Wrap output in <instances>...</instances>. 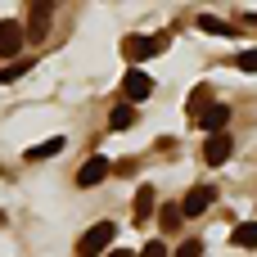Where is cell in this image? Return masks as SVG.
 Here are the masks:
<instances>
[{
  "label": "cell",
  "instance_id": "cell-1",
  "mask_svg": "<svg viewBox=\"0 0 257 257\" xmlns=\"http://www.w3.org/2000/svg\"><path fill=\"white\" fill-rule=\"evenodd\" d=\"M113 239H117V226H113V221H95V226L81 235L77 253H81V257H99V253H108V248H113Z\"/></svg>",
  "mask_w": 257,
  "mask_h": 257
},
{
  "label": "cell",
  "instance_id": "cell-2",
  "mask_svg": "<svg viewBox=\"0 0 257 257\" xmlns=\"http://www.w3.org/2000/svg\"><path fill=\"white\" fill-rule=\"evenodd\" d=\"M23 45H27V32H23V23L5 18V23H0V59H5V63H14V59L23 54Z\"/></svg>",
  "mask_w": 257,
  "mask_h": 257
},
{
  "label": "cell",
  "instance_id": "cell-3",
  "mask_svg": "<svg viewBox=\"0 0 257 257\" xmlns=\"http://www.w3.org/2000/svg\"><path fill=\"white\" fill-rule=\"evenodd\" d=\"M230 154H235V140H230V131H221V136H208V140H203V163H208V167H221V163H230Z\"/></svg>",
  "mask_w": 257,
  "mask_h": 257
},
{
  "label": "cell",
  "instance_id": "cell-4",
  "mask_svg": "<svg viewBox=\"0 0 257 257\" xmlns=\"http://www.w3.org/2000/svg\"><path fill=\"white\" fill-rule=\"evenodd\" d=\"M108 172H113V163H108L104 154H95V158H86V163L77 167V185H81V190H95Z\"/></svg>",
  "mask_w": 257,
  "mask_h": 257
},
{
  "label": "cell",
  "instance_id": "cell-5",
  "mask_svg": "<svg viewBox=\"0 0 257 257\" xmlns=\"http://www.w3.org/2000/svg\"><path fill=\"white\" fill-rule=\"evenodd\" d=\"M122 95H126V104L149 99V95H154V77H149V72H140V68H131V72L122 77Z\"/></svg>",
  "mask_w": 257,
  "mask_h": 257
},
{
  "label": "cell",
  "instance_id": "cell-6",
  "mask_svg": "<svg viewBox=\"0 0 257 257\" xmlns=\"http://www.w3.org/2000/svg\"><path fill=\"white\" fill-rule=\"evenodd\" d=\"M217 203V190L212 185H194L185 199H181V217H199V212H208Z\"/></svg>",
  "mask_w": 257,
  "mask_h": 257
},
{
  "label": "cell",
  "instance_id": "cell-7",
  "mask_svg": "<svg viewBox=\"0 0 257 257\" xmlns=\"http://www.w3.org/2000/svg\"><path fill=\"white\" fill-rule=\"evenodd\" d=\"M23 32H27V41H45V32H50V5H45V0H36V5L27 9Z\"/></svg>",
  "mask_w": 257,
  "mask_h": 257
},
{
  "label": "cell",
  "instance_id": "cell-8",
  "mask_svg": "<svg viewBox=\"0 0 257 257\" xmlns=\"http://www.w3.org/2000/svg\"><path fill=\"white\" fill-rule=\"evenodd\" d=\"M158 50H163V41H158V36H126V41H122V54H126L131 63H140V59H154Z\"/></svg>",
  "mask_w": 257,
  "mask_h": 257
},
{
  "label": "cell",
  "instance_id": "cell-9",
  "mask_svg": "<svg viewBox=\"0 0 257 257\" xmlns=\"http://www.w3.org/2000/svg\"><path fill=\"white\" fill-rule=\"evenodd\" d=\"M212 104H217V99H212V86L203 81V86H194V90H190V99H185V113H190V117L199 122V117H203V113H208Z\"/></svg>",
  "mask_w": 257,
  "mask_h": 257
},
{
  "label": "cell",
  "instance_id": "cell-10",
  "mask_svg": "<svg viewBox=\"0 0 257 257\" xmlns=\"http://www.w3.org/2000/svg\"><path fill=\"white\" fill-rule=\"evenodd\" d=\"M154 208H158L154 185H140V190H136V203H131V212H136L131 221H149V217H154Z\"/></svg>",
  "mask_w": 257,
  "mask_h": 257
},
{
  "label": "cell",
  "instance_id": "cell-11",
  "mask_svg": "<svg viewBox=\"0 0 257 257\" xmlns=\"http://www.w3.org/2000/svg\"><path fill=\"white\" fill-rule=\"evenodd\" d=\"M226 122H230V108H226V104H212V108L199 117V126H203L208 136H221V131H226Z\"/></svg>",
  "mask_w": 257,
  "mask_h": 257
},
{
  "label": "cell",
  "instance_id": "cell-12",
  "mask_svg": "<svg viewBox=\"0 0 257 257\" xmlns=\"http://www.w3.org/2000/svg\"><path fill=\"white\" fill-rule=\"evenodd\" d=\"M230 244H235V248H257V221H239V226L230 230Z\"/></svg>",
  "mask_w": 257,
  "mask_h": 257
},
{
  "label": "cell",
  "instance_id": "cell-13",
  "mask_svg": "<svg viewBox=\"0 0 257 257\" xmlns=\"http://www.w3.org/2000/svg\"><path fill=\"white\" fill-rule=\"evenodd\" d=\"M59 149H63V136H50L45 145H32V149H27V163H41V158H54Z\"/></svg>",
  "mask_w": 257,
  "mask_h": 257
},
{
  "label": "cell",
  "instance_id": "cell-14",
  "mask_svg": "<svg viewBox=\"0 0 257 257\" xmlns=\"http://www.w3.org/2000/svg\"><path fill=\"white\" fill-rule=\"evenodd\" d=\"M199 27L212 32V36H235V27H230L226 18H217V14H199Z\"/></svg>",
  "mask_w": 257,
  "mask_h": 257
},
{
  "label": "cell",
  "instance_id": "cell-15",
  "mask_svg": "<svg viewBox=\"0 0 257 257\" xmlns=\"http://www.w3.org/2000/svg\"><path fill=\"white\" fill-rule=\"evenodd\" d=\"M131 122H136V113H131V104H117V108L108 113V126H113V131H126Z\"/></svg>",
  "mask_w": 257,
  "mask_h": 257
},
{
  "label": "cell",
  "instance_id": "cell-16",
  "mask_svg": "<svg viewBox=\"0 0 257 257\" xmlns=\"http://www.w3.org/2000/svg\"><path fill=\"white\" fill-rule=\"evenodd\" d=\"M27 68H32L27 59H14V63H5V68H0V86H9V81H18V77H23Z\"/></svg>",
  "mask_w": 257,
  "mask_h": 257
},
{
  "label": "cell",
  "instance_id": "cell-17",
  "mask_svg": "<svg viewBox=\"0 0 257 257\" xmlns=\"http://www.w3.org/2000/svg\"><path fill=\"white\" fill-rule=\"evenodd\" d=\"M158 221H163V230H176V226H181V203H176V208H163Z\"/></svg>",
  "mask_w": 257,
  "mask_h": 257
},
{
  "label": "cell",
  "instance_id": "cell-18",
  "mask_svg": "<svg viewBox=\"0 0 257 257\" xmlns=\"http://www.w3.org/2000/svg\"><path fill=\"white\" fill-rule=\"evenodd\" d=\"M235 68H239V72H257V50H244V54H235Z\"/></svg>",
  "mask_w": 257,
  "mask_h": 257
},
{
  "label": "cell",
  "instance_id": "cell-19",
  "mask_svg": "<svg viewBox=\"0 0 257 257\" xmlns=\"http://www.w3.org/2000/svg\"><path fill=\"white\" fill-rule=\"evenodd\" d=\"M172 257H203V244H199V239H185V244H181Z\"/></svg>",
  "mask_w": 257,
  "mask_h": 257
},
{
  "label": "cell",
  "instance_id": "cell-20",
  "mask_svg": "<svg viewBox=\"0 0 257 257\" xmlns=\"http://www.w3.org/2000/svg\"><path fill=\"white\" fill-rule=\"evenodd\" d=\"M140 257H167V244H158V239H149V244L140 248Z\"/></svg>",
  "mask_w": 257,
  "mask_h": 257
},
{
  "label": "cell",
  "instance_id": "cell-21",
  "mask_svg": "<svg viewBox=\"0 0 257 257\" xmlns=\"http://www.w3.org/2000/svg\"><path fill=\"white\" fill-rule=\"evenodd\" d=\"M108 257H131V253H126V248H113V253H108Z\"/></svg>",
  "mask_w": 257,
  "mask_h": 257
},
{
  "label": "cell",
  "instance_id": "cell-22",
  "mask_svg": "<svg viewBox=\"0 0 257 257\" xmlns=\"http://www.w3.org/2000/svg\"><path fill=\"white\" fill-rule=\"evenodd\" d=\"M248 23H253V27H257V14H248Z\"/></svg>",
  "mask_w": 257,
  "mask_h": 257
},
{
  "label": "cell",
  "instance_id": "cell-23",
  "mask_svg": "<svg viewBox=\"0 0 257 257\" xmlns=\"http://www.w3.org/2000/svg\"><path fill=\"white\" fill-rule=\"evenodd\" d=\"M0 221H5V217H0Z\"/></svg>",
  "mask_w": 257,
  "mask_h": 257
}]
</instances>
